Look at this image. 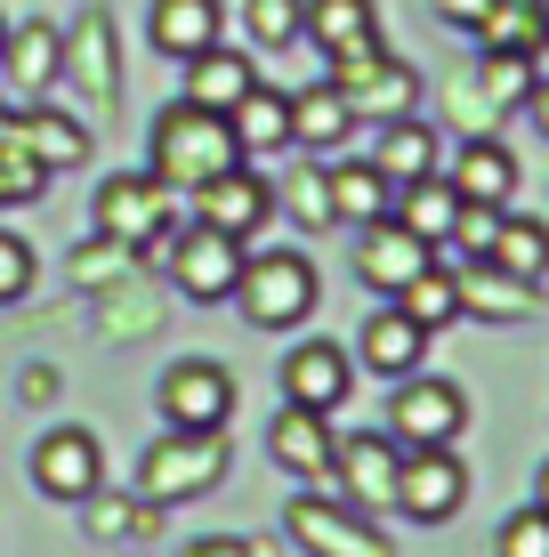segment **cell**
<instances>
[{"label": "cell", "mask_w": 549, "mask_h": 557, "mask_svg": "<svg viewBox=\"0 0 549 557\" xmlns=\"http://www.w3.org/2000/svg\"><path fill=\"white\" fill-rule=\"evenodd\" d=\"M242 153H235V129H226V113H211V106H162V122H154V178L170 186V195H195V186H211L219 170H235Z\"/></svg>", "instance_id": "6da1fadb"}, {"label": "cell", "mask_w": 549, "mask_h": 557, "mask_svg": "<svg viewBox=\"0 0 549 557\" xmlns=\"http://www.w3.org/2000/svg\"><path fill=\"white\" fill-rule=\"evenodd\" d=\"M324 299V275H315L299 251H242V275H235V307L242 323L259 332H299Z\"/></svg>", "instance_id": "7a4b0ae2"}, {"label": "cell", "mask_w": 549, "mask_h": 557, "mask_svg": "<svg viewBox=\"0 0 549 557\" xmlns=\"http://www.w3.org/2000/svg\"><path fill=\"white\" fill-rule=\"evenodd\" d=\"M219 476H226V429H170L162 445H146V460H138V502L178 509V502L219 493Z\"/></svg>", "instance_id": "3957f363"}, {"label": "cell", "mask_w": 549, "mask_h": 557, "mask_svg": "<svg viewBox=\"0 0 549 557\" xmlns=\"http://www.w3.org/2000/svg\"><path fill=\"white\" fill-rule=\"evenodd\" d=\"M283 533L299 542V557H396L380 517L348 509L339 493H291L283 502Z\"/></svg>", "instance_id": "277c9868"}, {"label": "cell", "mask_w": 549, "mask_h": 557, "mask_svg": "<svg viewBox=\"0 0 549 557\" xmlns=\"http://www.w3.org/2000/svg\"><path fill=\"white\" fill-rule=\"evenodd\" d=\"M324 82L355 106V122H396V113H421V73H412L404 57H388V41L339 49Z\"/></svg>", "instance_id": "5b68a950"}, {"label": "cell", "mask_w": 549, "mask_h": 557, "mask_svg": "<svg viewBox=\"0 0 549 557\" xmlns=\"http://www.w3.org/2000/svg\"><path fill=\"white\" fill-rule=\"evenodd\" d=\"M469 429V396L437 372H404L396 380V405H388V436L404 453H428V445H461Z\"/></svg>", "instance_id": "8992f818"}, {"label": "cell", "mask_w": 549, "mask_h": 557, "mask_svg": "<svg viewBox=\"0 0 549 557\" xmlns=\"http://www.w3.org/2000/svg\"><path fill=\"white\" fill-rule=\"evenodd\" d=\"M154 405H162L170 429H226L235 420V372L211 356H178L154 380Z\"/></svg>", "instance_id": "52a82bcc"}, {"label": "cell", "mask_w": 549, "mask_h": 557, "mask_svg": "<svg viewBox=\"0 0 549 557\" xmlns=\"http://www.w3.org/2000/svg\"><path fill=\"white\" fill-rule=\"evenodd\" d=\"M469 502V469L452 445H428V453H404L396 460V517L412 525H452Z\"/></svg>", "instance_id": "ba28073f"}, {"label": "cell", "mask_w": 549, "mask_h": 557, "mask_svg": "<svg viewBox=\"0 0 549 557\" xmlns=\"http://www.w3.org/2000/svg\"><path fill=\"white\" fill-rule=\"evenodd\" d=\"M396 460H404V445H396L388 429L339 436V445H332V485H339V502L364 509V517H388V509H396Z\"/></svg>", "instance_id": "9c48e42d"}, {"label": "cell", "mask_w": 549, "mask_h": 557, "mask_svg": "<svg viewBox=\"0 0 549 557\" xmlns=\"http://www.w3.org/2000/svg\"><path fill=\"white\" fill-rule=\"evenodd\" d=\"M275 388H283V405L339 412L348 388H355V348L348 339H299V348H283V363H275Z\"/></svg>", "instance_id": "30bf717a"}, {"label": "cell", "mask_w": 549, "mask_h": 557, "mask_svg": "<svg viewBox=\"0 0 549 557\" xmlns=\"http://www.w3.org/2000/svg\"><path fill=\"white\" fill-rule=\"evenodd\" d=\"M235 275H242V243L226 235V226L186 219L178 226V251H170V283H178L195 307H219V299H235Z\"/></svg>", "instance_id": "8fae6325"}, {"label": "cell", "mask_w": 549, "mask_h": 557, "mask_svg": "<svg viewBox=\"0 0 549 557\" xmlns=\"http://www.w3.org/2000/svg\"><path fill=\"white\" fill-rule=\"evenodd\" d=\"M89 219H98V235H105V243H129V251H138V243L154 235L162 219H178V210H170V186L154 178V170H122V178H105V186H98Z\"/></svg>", "instance_id": "7c38bea8"}, {"label": "cell", "mask_w": 549, "mask_h": 557, "mask_svg": "<svg viewBox=\"0 0 549 557\" xmlns=\"http://www.w3.org/2000/svg\"><path fill=\"white\" fill-rule=\"evenodd\" d=\"M33 485L49 493V502H89V493L105 485V453L89 429H49L41 445H33Z\"/></svg>", "instance_id": "4fadbf2b"}, {"label": "cell", "mask_w": 549, "mask_h": 557, "mask_svg": "<svg viewBox=\"0 0 549 557\" xmlns=\"http://www.w3.org/2000/svg\"><path fill=\"white\" fill-rule=\"evenodd\" d=\"M428 259H437V251H428L412 226H396V219H372L364 235H355V283H364V292H380V299H396Z\"/></svg>", "instance_id": "5bb4252c"}, {"label": "cell", "mask_w": 549, "mask_h": 557, "mask_svg": "<svg viewBox=\"0 0 549 557\" xmlns=\"http://www.w3.org/2000/svg\"><path fill=\"white\" fill-rule=\"evenodd\" d=\"M195 202H202L195 219H202V226H226L235 243H251L259 226L275 219V195H267V178H259L251 162H235V170H219L211 186H195Z\"/></svg>", "instance_id": "9a60e30c"}, {"label": "cell", "mask_w": 549, "mask_h": 557, "mask_svg": "<svg viewBox=\"0 0 549 557\" xmlns=\"http://www.w3.org/2000/svg\"><path fill=\"white\" fill-rule=\"evenodd\" d=\"M332 412H308V405H283L275 429H267V460L283 476H299V485H324L332 476Z\"/></svg>", "instance_id": "2e32d148"}, {"label": "cell", "mask_w": 549, "mask_h": 557, "mask_svg": "<svg viewBox=\"0 0 549 557\" xmlns=\"http://www.w3.org/2000/svg\"><path fill=\"white\" fill-rule=\"evenodd\" d=\"M364 162L380 170L388 186H412V178H428V170H445V138L421 113H396V122H380V138H372Z\"/></svg>", "instance_id": "e0dca14e"}, {"label": "cell", "mask_w": 549, "mask_h": 557, "mask_svg": "<svg viewBox=\"0 0 549 557\" xmlns=\"http://www.w3.org/2000/svg\"><path fill=\"white\" fill-rule=\"evenodd\" d=\"M0 65H9V89H16V98L41 106V89L65 82V33H57V25H9Z\"/></svg>", "instance_id": "ac0fdd59"}, {"label": "cell", "mask_w": 549, "mask_h": 557, "mask_svg": "<svg viewBox=\"0 0 549 557\" xmlns=\"http://www.w3.org/2000/svg\"><path fill=\"white\" fill-rule=\"evenodd\" d=\"M355 348H364V372H380V380H404V372H421L428 363V332L404 315V307H372L364 315V332H355Z\"/></svg>", "instance_id": "d6986e66"}, {"label": "cell", "mask_w": 549, "mask_h": 557, "mask_svg": "<svg viewBox=\"0 0 549 557\" xmlns=\"http://www.w3.org/2000/svg\"><path fill=\"white\" fill-rule=\"evenodd\" d=\"M461 315H477V323H534L541 315V283L501 275L494 259H469L461 267Z\"/></svg>", "instance_id": "ffe728a7"}, {"label": "cell", "mask_w": 549, "mask_h": 557, "mask_svg": "<svg viewBox=\"0 0 549 557\" xmlns=\"http://www.w3.org/2000/svg\"><path fill=\"white\" fill-rule=\"evenodd\" d=\"M445 178H452V195L461 202H509L517 195V153H509L501 138H469V146H452V162H445Z\"/></svg>", "instance_id": "44dd1931"}, {"label": "cell", "mask_w": 549, "mask_h": 557, "mask_svg": "<svg viewBox=\"0 0 549 557\" xmlns=\"http://www.w3.org/2000/svg\"><path fill=\"white\" fill-rule=\"evenodd\" d=\"M146 33H154L162 57H178V65H186V57H202V49L226 41V9H219V0H154Z\"/></svg>", "instance_id": "7402d4cb"}, {"label": "cell", "mask_w": 549, "mask_h": 557, "mask_svg": "<svg viewBox=\"0 0 549 557\" xmlns=\"http://www.w3.org/2000/svg\"><path fill=\"white\" fill-rule=\"evenodd\" d=\"M226 129H235V153L251 162V153H283L291 146V89H267L251 82L235 98V113H226Z\"/></svg>", "instance_id": "603a6c76"}, {"label": "cell", "mask_w": 549, "mask_h": 557, "mask_svg": "<svg viewBox=\"0 0 549 557\" xmlns=\"http://www.w3.org/2000/svg\"><path fill=\"white\" fill-rule=\"evenodd\" d=\"M348 138H355V106L339 98L332 82L291 89V146L299 153H332V146H348Z\"/></svg>", "instance_id": "cb8c5ba5"}, {"label": "cell", "mask_w": 549, "mask_h": 557, "mask_svg": "<svg viewBox=\"0 0 549 557\" xmlns=\"http://www.w3.org/2000/svg\"><path fill=\"white\" fill-rule=\"evenodd\" d=\"M388 219L396 226H412V235L428 243V251H445V235H452V219H461V195H452V178L445 170H428V178H412V186H396V202H388Z\"/></svg>", "instance_id": "d4e9b609"}, {"label": "cell", "mask_w": 549, "mask_h": 557, "mask_svg": "<svg viewBox=\"0 0 549 557\" xmlns=\"http://www.w3.org/2000/svg\"><path fill=\"white\" fill-rule=\"evenodd\" d=\"M299 33L324 57H339V49L380 41V9H372V0H299Z\"/></svg>", "instance_id": "484cf974"}, {"label": "cell", "mask_w": 549, "mask_h": 557, "mask_svg": "<svg viewBox=\"0 0 549 557\" xmlns=\"http://www.w3.org/2000/svg\"><path fill=\"white\" fill-rule=\"evenodd\" d=\"M259 82V65L242 49H202V57H186V106H211V113H235V98Z\"/></svg>", "instance_id": "4316f807"}, {"label": "cell", "mask_w": 549, "mask_h": 557, "mask_svg": "<svg viewBox=\"0 0 549 557\" xmlns=\"http://www.w3.org/2000/svg\"><path fill=\"white\" fill-rule=\"evenodd\" d=\"M324 195H332V226H372V219H388L396 186L372 162H332L324 170Z\"/></svg>", "instance_id": "83f0119b"}, {"label": "cell", "mask_w": 549, "mask_h": 557, "mask_svg": "<svg viewBox=\"0 0 549 557\" xmlns=\"http://www.w3.org/2000/svg\"><path fill=\"white\" fill-rule=\"evenodd\" d=\"M9 138L25 146L41 170H73V162H89V129H82V122H65V113H49V106L16 113V122H9Z\"/></svg>", "instance_id": "f1b7e54d"}, {"label": "cell", "mask_w": 549, "mask_h": 557, "mask_svg": "<svg viewBox=\"0 0 549 557\" xmlns=\"http://www.w3.org/2000/svg\"><path fill=\"white\" fill-rule=\"evenodd\" d=\"M477 41L501 49V57H541L549 49V0H494L485 25H477Z\"/></svg>", "instance_id": "f546056e"}, {"label": "cell", "mask_w": 549, "mask_h": 557, "mask_svg": "<svg viewBox=\"0 0 549 557\" xmlns=\"http://www.w3.org/2000/svg\"><path fill=\"white\" fill-rule=\"evenodd\" d=\"M396 307H404V315L421 323L428 339H437L445 323H461V275H452V267H437V259H428L421 275H412L404 292H396Z\"/></svg>", "instance_id": "4dcf8cb0"}, {"label": "cell", "mask_w": 549, "mask_h": 557, "mask_svg": "<svg viewBox=\"0 0 549 557\" xmlns=\"http://www.w3.org/2000/svg\"><path fill=\"white\" fill-rule=\"evenodd\" d=\"M501 267V275H517V283H541L549 275V219H517V210H501V235H494V251H485Z\"/></svg>", "instance_id": "1f68e13d"}, {"label": "cell", "mask_w": 549, "mask_h": 557, "mask_svg": "<svg viewBox=\"0 0 549 557\" xmlns=\"http://www.w3.org/2000/svg\"><path fill=\"white\" fill-rule=\"evenodd\" d=\"M65 73H82V82L113 106V33H105V16H82V33L65 41Z\"/></svg>", "instance_id": "d6a6232c"}, {"label": "cell", "mask_w": 549, "mask_h": 557, "mask_svg": "<svg viewBox=\"0 0 549 557\" xmlns=\"http://www.w3.org/2000/svg\"><path fill=\"white\" fill-rule=\"evenodd\" d=\"M41 186H49V170H41L25 146L9 138V122H0V210H16V202H41Z\"/></svg>", "instance_id": "836d02e7"}, {"label": "cell", "mask_w": 549, "mask_h": 557, "mask_svg": "<svg viewBox=\"0 0 549 557\" xmlns=\"http://www.w3.org/2000/svg\"><path fill=\"white\" fill-rule=\"evenodd\" d=\"M525 89H534V57H501V49H485V65H477V89H469V98L525 106Z\"/></svg>", "instance_id": "e575fe53"}, {"label": "cell", "mask_w": 549, "mask_h": 557, "mask_svg": "<svg viewBox=\"0 0 549 557\" xmlns=\"http://www.w3.org/2000/svg\"><path fill=\"white\" fill-rule=\"evenodd\" d=\"M494 557H549V509H541V502L509 509L501 533H494Z\"/></svg>", "instance_id": "d590c367"}, {"label": "cell", "mask_w": 549, "mask_h": 557, "mask_svg": "<svg viewBox=\"0 0 549 557\" xmlns=\"http://www.w3.org/2000/svg\"><path fill=\"white\" fill-rule=\"evenodd\" d=\"M82 509H89V533H98V542H138V533H146V509H154V502H113V493L98 485Z\"/></svg>", "instance_id": "8d00e7d4"}, {"label": "cell", "mask_w": 549, "mask_h": 557, "mask_svg": "<svg viewBox=\"0 0 549 557\" xmlns=\"http://www.w3.org/2000/svg\"><path fill=\"white\" fill-rule=\"evenodd\" d=\"M41 283V259H33V243L16 235V226H0V307H16Z\"/></svg>", "instance_id": "74e56055"}, {"label": "cell", "mask_w": 549, "mask_h": 557, "mask_svg": "<svg viewBox=\"0 0 549 557\" xmlns=\"http://www.w3.org/2000/svg\"><path fill=\"white\" fill-rule=\"evenodd\" d=\"M242 25L259 49H291L299 41V0H242Z\"/></svg>", "instance_id": "f35d334b"}, {"label": "cell", "mask_w": 549, "mask_h": 557, "mask_svg": "<svg viewBox=\"0 0 549 557\" xmlns=\"http://www.w3.org/2000/svg\"><path fill=\"white\" fill-rule=\"evenodd\" d=\"M509 210V202H501ZM501 210L494 202H461V219H452V251H461V259H485V251H494V235H501Z\"/></svg>", "instance_id": "ab89813d"}, {"label": "cell", "mask_w": 549, "mask_h": 557, "mask_svg": "<svg viewBox=\"0 0 549 557\" xmlns=\"http://www.w3.org/2000/svg\"><path fill=\"white\" fill-rule=\"evenodd\" d=\"M291 210H299V226H308V235H324V226H332V195H324V170H299V178H291Z\"/></svg>", "instance_id": "60d3db41"}, {"label": "cell", "mask_w": 549, "mask_h": 557, "mask_svg": "<svg viewBox=\"0 0 549 557\" xmlns=\"http://www.w3.org/2000/svg\"><path fill=\"white\" fill-rule=\"evenodd\" d=\"M428 9H437L445 25H452V33H477V25H485V9H494V0H428Z\"/></svg>", "instance_id": "b9f144b4"}, {"label": "cell", "mask_w": 549, "mask_h": 557, "mask_svg": "<svg viewBox=\"0 0 549 557\" xmlns=\"http://www.w3.org/2000/svg\"><path fill=\"white\" fill-rule=\"evenodd\" d=\"M178 557H259L251 542H235V533H202V542H186Z\"/></svg>", "instance_id": "7bdbcfd3"}, {"label": "cell", "mask_w": 549, "mask_h": 557, "mask_svg": "<svg viewBox=\"0 0 549 557\" xmlns=\"http://www.w3.org/2000/svg\"><path fill=\"white\" fill-rule=\"evenodd\" d=\"M525 122L549 138V82H541V73H534V89H525Z\"/></svg>", "instance_id": "ee69618b"}, {"label": "cell", "mask_w": 549, "mask_h": 557, "mask_svg": "<svg viewBox=\"0 0 549 557\" xmlns=\"http://www.w3.org/2000/svg\"><path fill=\"white\" fill-rule=\"evenodd\" d=\"M534 502L549 509V460H541V476H534Z\"/></svg>", "instance_id": "f6af8a7d"}, {"label": "cell", "mask_w": 549, "mask_h": 557, "mask_svg": "<svg viewBox=\"0 0 549 557\" xmlns=\"http://www.w3.org/2000/svg\"><path fill=\"white\" fill-rule=\"evenodd\" d=\"M0 41H9V16H0Z\"/></svg>", "instance_id": "bcb514c9"}, {"label": "cell", "mask_w": 549, "mask_h": 557, "mask_svg": "<svg viewBox=\"0 0 549 557\" xmlns=\"http://www.w3.org/2000/svg\"><path fill=\"white\" fill-rule=\"evenodd\" d=\"M0 122H9V113H0Z\"/></svg>", "instance_id": "7dc6e473"}]
</instances>
